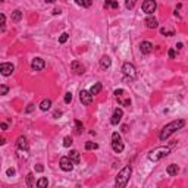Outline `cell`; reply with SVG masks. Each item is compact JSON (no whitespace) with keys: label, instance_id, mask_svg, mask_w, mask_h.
Here are the masks:
<instances>
[{"label":"cell","instance_id":"1","mask_svg":"<svg viewBox=\"0 0 188 188\" xmlns=\"http://www.w3.org/2000/svg\"><path fill=\"white\" fill-rule=\"evenodd\" d=\"M184 125H185V121H184V119H178V121H173V122H170V123H168V125H165V128L162 129V132H160V135H159L160 141L168 140L173 132L182 129Z\"/></svg>","mask_w":188,"mask_h":188},{"label":"cell","instance_id":"2","mask_svg":"<svg viewBox=\"0 0 188 188\" xmlns=\"http://www.w3.org/2000/svg\"><path fill=\"white\" fill-rule=\"evenodd\" d=\"M131 173H132V168H131L129 165H127L123 169L119 170V173H118V176H116V179H115L116 188H123L125 187V185L128 184V181H129Z\"/></svg>","mask_w":188,"mask_h":188},{"label":"cell","instance_id":"3","mask_svg":"<svg viewBox=\"0 0 188 188\" xmlns=\"http://www.w3.org/2000/svg\"><path fill=\"white\" fill-rule=\"evenodd\" d=\"M169 153H170V148H169V147L162 146V147H157V148L152 150V152L148 153V156H147V157H148V160H152V162H159L160 159L166 157Z\"/></svg>","mask_w":188,"mask_h":188},{"label":"cell","instance_id":"4","mask_svg":"<svg viewBox=\"0 0 188 188\" xmlns=\"http://www.w3.org/2000/svg\"><path fill=\"white\" fill-rule=\"evenodd\" d=\"M112 148L115 153H122L123 152V143L121 140V135L118 132L112 134Z\"/></svg>","mask_w":188,"mask_h":188},{"label":"cell","instance_id":"5","mask_svg":"<svg viewBox=\"0 0 188 188\" xmlns=\"http://www.w3.org/2000/svg\"><path fill=\"white\" fill-rule=\"evenodd\" d=\"M156 7H157V3H156V0H144V3L141 5V9H143V12L147 13V15H152V13L156 10Z\"/></svg>","mask_w":188,"mask_h":188},{"label":"cell","instance_id":"6","mask_svg":"<svg viewBox=\"0 0 188 188\" xmlns=\"http://www.w3.org/2000/svg\"><path fill=\"white\" fill-rule=\"evenodd\" d=\"M122 71H123V75H125V77H129V78H135V77H137V69H135V66H134L132 63H129V62L123 63Z\"/></svg>","mask_w":188,"mask_h":188},{"label":"cell","instance_id":"7","mask_svg":"<svg viewBox=\"0 0 188 188\" xmlns=\"http://www.w3.org/2000/svg\"><path fill=\"white\" fill-rule=\"evenodd\" d=\"M59 165H61V169L65 170V172H71V170L73 169V166H75V165H73V162L68 157V156H63V157L61 159Z\"/></svg>","mask_w":188,"mask_h":188},{"label":"cell","instance_id":"8","mask_svg":"<svg viewBox=\"0 0 188 188\" xmlns=\"http://www.w3.org/2000/svg\"><path fill=\"white\" fill-rule=\"evenodd\" d=\"M13 71H15V68H13V65H12V63H9V62H5V63H2V65H0V73H2V75H5V77L12 75Z\"/></svg>","mask_w":188,"mask_h":188},{"label":"cell","instance_id":"9","mask_svg":"<svg viewBox=\"0 0 188 188\" xmlns=\"http://www.w3.org/2000/svg\"><path fill=\"white\" fill-rule=\"evenodd\" d=\"M79 100H81V103H82V104L88 106V104L93 103V96L90 94V91L82 90L81 93H79Z\"/></svg>","mask_w":188,"mask_h":188},{"label":"cell","instance_id":"10","mask_svg":"<svg viewBox=\"0 0 188 188\" xmlns=\"http://www.w3.org/2000/svg\"><path fill=\"white\" fill-rule=\"evenodd\" d=\"M44 68H46V62L43 61L41 57L32 59V62H31V69L32 71H43Z\"/></svg>","mask_w":188,"mask_h":188},{"label":"cell","instance_id":"11","mask_svg":"<svg viewBox=\"0 0 188 188\" xmlns=\"http://www.w3.org/2000/svg\"><path fill=\"white\" fill-rule=\"evenodd\" d=\"M122 116H123L122 109H115L113 115H112V119H110V123H112V125H118V123L122 121Z\"/></svg>","mask_w":188,"mask_h":188},{"label":"cell","instance_id":"12","mask_svg":"<svg viewBox=\"0 0 188 188\" xmlns=\"http://www.w3.org/2000/svg\"><path fill=\"white\" fill-rule=\"evenodd\" d=\"M140 50L143 55H150L153 52V44L150 41H143L140 44Z\"/></svg>","mask_w":188,"mask_h":188},{"label":"cell","instance_id":"13","mask_svg":"<svg viewBox=\"0 0 188 188\" xmlns=\"http://www.w3.org/2000/svg\"><path fill=\"white\" fill-rule=\"evenodd\" d=\"M71 68H72V71H75V73H78V75L84 73V71H85L84 65H82L81 62H78V61H73L72 63H71Z\"/></svg>","mask_w":188,"mask_h":188},{"label":"cell","instance_id":"14","mask_svg":"<svg viewBox=\"0 0 188 188\" xmlns=\"http://www.w3.org/2000/svg\"><path fill=\"white\" fill-rule=\"evenodd\" d=\"M16 146H18L19 150H24V152H28V141H27V138L25 137H19L18 141H16Z\"/></svg>","mask_w":188,"mask_h":188},{"label":"cell","instance_id":"15","mask_svg":"<svg viewBox=\"0 0 188 188\" xmlns=\"http://www.w3.org/2000/svg\"><path fill=\"white\" fill-rule=\"evenodd\" d=\"M146 27L147 28H150V30H154V28H157L159 27V22L156 18H153V16H148L146 19Z\"/></svg>","mask_w":188,"mask_h":188},{"label":"cell","instance_id":"16","mask_svg":"<svg viewBox=\"0 0 188 188\" xmlns=\"http://www.w3.org/2000/svg\"><path fill=\"white\" fill-rule=\"evenodd\" d=\"M110 65H112V61H110V57L104 55L103 57L100 59V68L106 71V69H109V68H110Z\"/></svg>","mask_w":188,"mask_h":188},{"label":"cell","instance_id":"17","mask_svg":"<svg viewBox=\"0 0 188 188\" xmlns=\"http://www.w3.org/2000/svg\"><path fill=\"white\" fill-rule=\"evenodd\" d=\"M166 172H168V175H170V176H176V173L179 172V168H178V165L170 163L169 166L166 168Z\"/></svg>","mask_w":188,"mask_h":188},{"label":"cell","instance_id":"18","mask_svg":"<svg viewBox=\"0 0 188 188\" xmlns=\"http://www.w3.org/2000/svg\"><path fill=\"white\" fill-rule=\"evenodd\" d=\"M100 91H102V84H100V82H96V84H94V85H93V87L90 88V94L93 96V97H94V96H97Z\"/></svg>","mask_w":188,"mask_h":188},{"label":"cell","instance_id":"19","mask_svg":"<svg viewBox=\"0 0 188 188\" xmlns=\"http://www.w3.org/2000/svg\"><path fill=\"white\" fill-rule=\"evenodd\" d=\"M68 157L72 160L73 165H78L79 163V153L77 152V150H71V153H69V156H68Z\"/></svg>","mask_w":188,"mask_h":188},{"label":"cell","instance_id":"20","mask_svg":"<svg viewBox=\"0 0 188 188\" xmlns=\"http://www.w3.org/2000/svg\"><path fill=\"white\" fill-rule=\"evenodd\" d=\"M113 94H115V97H116V100H118V102H119V103L121 104H123L125 103V100H123V94H125V91L122 90V88H119V90H115V93H113Z\"/></svg>","mask_w":188,"mask_h":188},{"label":"cell","instance_id":"21","mask_svg":"<svg viewBox=\"0 0 188 188\" xmlns=\"http://www.w3.org/2000/svg\"><path fill=\"white\" fill-rule=\"evenodd\" d=\"M50 106H52V100H50V98H44L41 103H40V109H41L43 112H46V110L50 109Z\"/></svg>","mask_w":188,"mask_h":188},{"label":"cell","instance_id":"22","mask_svg":"<svg viewBox=\"0 0 188 188\" xmlns=\"http://www.w3.org/2000/svg\"><path fill=\"white\" fill-rule=\"evenodd\" d=\"M10 18H12L13 22H19V21L22 19V12H21L19 9H16V10H13V12H12Z\"/></svg>","mask_w":188,"mask_h":188},{"label":"cell","instance_id":"23","mask_svg":"<svg viewBox=\"0 0 188 188\" xmlns=\"http://www.w3.org/2000/svg\"><path fill=\"white\" fill-rule=\"evenodd\" d=\"M98 148V144L94 143V141H87L85 143V150H97Z\"/></svg>","mask_w":188,"mask_h":188},{"label":"cell","instance_id":"24","mask_svg":"<svg viewBox=\"0 0 188 188\" xmlns=\"http://www.w3.org/2000/svg\"><path fill=\"white\" fill-rule=\"evenodd\" d=\"M36 185H37L38 188H46L47 185H49V181H47V178H40V179L37 181Z\"/></svg>","mask_w":188,"mask_h":188},{"label":"cell","instance_id":"25","mask_svg":"<svg viewBox=\"0 0 188 188\" xmlns=\"http://www.w3.org/2000/svg\"><path fill=\"white\" fill-rule=\"evenodd\" d=\"M75 3L79 5V6H82V7H90L91 3H93V0H75Z\"/></svg>","mask_w":188,"mask_h":188},{"label":"cell","instance_id":"26","mask_svg":"<svg viewBox=\"0 0 188 188\" xmlns=\"http://www.w3.org/2000/svg\"><path fill=\"white\" fill-rule=\"evenodd\" d=\"M113 7V9H118L119 7V5H118V2H115V0H106L104 2V7Z\"/></svg>","mask_w":188,"mask_h":188},{"label":"cell","instance_id":"27","mask_svg":"<svg viewBox=\"0 0 188 188\" xmlns=\"http://www.w3.org/2000/svg\"><path fill=\"white\" fill-rule=\"evenodd\" d=\"M27 185L30 188H32L36 185V182H34V175H32V173H28V175H27Z\"/></svg>","mask_w":188,"mask_h":188},{"label":"cell","instance_id":"28","mask_svg":"<svg viewBox=\"0 0 188 188\" xmlns=\"http://www.w3.org/2000/svg\"><path fill=\"white\" fill-rule=\"evenodd\" d=\"M75 129H77V134H81L82 131H84V125H82V122L81 121H75Z\"/></svg>","mask_w":188,"mask_h":188},{"label":"cell","instance_id":"29","mask_svg":"<svg viewBox=\"0 0 188 188\" xmlns=\"http://www.w3.org/2000/svg\"><path fill=\"white\" fill-rule=\"evenodd\" d=\"M68 38H69V34H68V32H63V34H61V37H59V43L63 44V43L68 41Z\"/></svg>","mask_w":188,"mask_h":188},{"label":"cell","instance_id":"30","mask_svg":"<svg viewBox=\"0 0 188 188\" xmlns=\"http://www.w3.org/2000/svg\"><path fill=\"white\" fill-rule=\"evenodd\" d=\"M160 32H162L163 36H168V37L175 36V31H172V30H166V28H162V30H160Z\"/></svg>","mask_w":188,"mask_h":188},{"label":"cell","instance_id":"31","mask_svg":"<svg viewBox=\"0 0 188 188\" xmlns=\"http://www.w3.org/2000/svg\"><path fill=\"white\" fill-rule=\"evenodd\" d=\"M135 3H137V0H127V2H125V7H127V9H132V7L135 6Z\"/></svg>","mask_w":188,"mask_h":188},{"label":"cell","instance_id":"32","mask_svg":"<svg viewBox=\"0 0 188 188\" xmlns=\"http://www.w3.org/2000/svg\"><path fill=\"white\" fill-rule=\"evenodd\" d=\"M72 138H71V137H65V138H63V146L65 147H71L72 146Z\"/></svg>","mask_w":188,"mask_h":188},{"label":"cell","instance_id":"33","mask_svg":"<svg viewBox=\"0 0 188 188\" xmlns=\"http://www.w3.org/2000/svg\"><path fill=\"white\" fill-rule=\"evenodd\" d=\"M9 93V87L7 85H0V96H5Z\"/></svg>","mask_w":188,"mask_h":188},{"label":"cell","instance_id":"34","mask_svg":"<svg viewBox=\"0 0 188 188\" xmlns=\"http://www.w3.org/2000/svg\"><path fill=\"white\" fill-rule=\"evenodd\" d=\"M5 24H6V16L3 13H0V28H3Z\"/></svg>","mask_w":188,"mask_h":188},{"label":"cell","instance_id":"35","mask_svg":"<svg viewBox=\"0 0 188 188\" xmlns=\"http://www.w3.org/2000/svg\"><path fill=\"white\" fill-rule=\"evenodd\" d=\"M72 102V94L71 93H66L65 94V103H71Z\"/></svg>","mask_w":188,"mask_h":188},{"label":"cell","instance_id":"36","mask_svg":"<svg viewBox=\"0 0 188 188\" xmlns=\"http://www.w3.org/2000/svg\"><path fill=\"white\" fill-rule=\"evenodd\" d=\"M36 109V106H34V104L31 103V104H28V107H27V109H25V113H31V112H32V110Z\"/></svg>","mask_w":188,"mask_h":188},{"label":"cell","instance_id":"37","mask_svg":"<svg viewBox=\"0 0 188 188\" xmlns=\"http://www.w3.org/2000/svg\"><path fill=\"white\" fill-rule=\"evenodd\" d=\"M168 55H169V57H170V59H175V57H176V52H175V50H173V49H170Z\"/></svg>","mask_w":188,"mask_h":188},{"label":"cell","instance_id":"38","mask_svg":"<svg viewBox=\"0 0 188 188\" xmlns=\"http://www.w3.org/2000/svg\"><path fill=\"white\" fill-rule=\"evenodd\" d=\"M6 175L7 176H13V175H15V169H13V168H9V169L6 170Z\"/></svg>","mask_w":188,"mask_h":188},{"label":"cell","instance_id":"39","mask_svg":"<svg viewBox=\"0 0 188 188\" xmlns=\"http://www.w3.org/2000/svg\"><path fill=\"white\" fill-rule=\"evenodd\" d=\"M36 170H37V172H43V170H44V166H43V165H37Z\"/></svg>","mask_w":188,"mask_h":188},{"label":"cell","instance_id":"40","mask_svg":"<svg viewBox=\"0 0 188 188\" xmlns=\"http://www.w3.org/2000/svg\"><path fill=\"white\" fill-rule=\"evenodd\" d=\"M5 143H6V140L3 138V137H0V146H3Z\"/></svg>","mask_w":188,"mask_h":188},{"label":"cell","instance_id":"41","mask_svg":"<svg viewBox=\"0 0 188 188\" xmlns=\"http://www.w3.org/2000/svg\"><path fill=\"white\" fill-rule=\"evenodd\" d=\"M0 127L3 128V129H7V123H3V122H2V123H0Z\"/></svg>","mask_w":188,"mask_h":188},{"label":"cell","instance_id":"42","mask_svg":"<svg viewBox=\"0 0 188 188\" xmlns=\"http://www.w3.org/2000/svg\"><path fill=\"white\" fill-rule=\"evenodd\" d=\"M122 131H123V132H127V131H128V125H123V127H122Z\"/></svg>","mask_w":188,"mask_h":188},{"label":"cell","instance_id":"43","mask_svg":"<svg viewBox=\"0 0 188 188\" xmlns=\"http://www.w3.org/2000/svg\"><path fill=\"white\" fill-rule=\"evenodd\" d=\"M61 115H62V112L59 110V112H56V113H55V118H57V116H61Z\"/></svg>","mask_w":188,"mask_h":188},{"label":"cell","instance_id":"44","mask_svg":"<svg viewBox=\"0 0 188 188\" xmlns=\"http://www.w3.org/2000/svg\"><path fill=\"white\" fill-rule=\"evenodd\" d=\"M53 13H55V15H57V13H61V10H59V9H55V10H53Z\"/></svg>","mask_w":188,"mask_h":188},{"label":"cell","instance_id":"45","mask_svg":"<svg viewBox=\"0 0 188 188\" xmlns=\"http://www.w3.org/2000/svg\"><path fill=\"white\" fill-rule=\"evenodd\" d=\"M46 3H53V2H56V0H44Z\"/></svg>","mask_w":188,"mask_h":188}]
</instances>
